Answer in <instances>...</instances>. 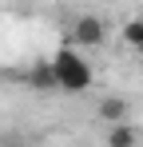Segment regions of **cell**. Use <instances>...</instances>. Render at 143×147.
<instances>
[{
  "label": "cell",
  "instance_id": "1",
  "mask_svg": "<svg viewBox=\"0 0 143 147\" xmlns=\"http://www.w3.org/2000/svg\"><path fill=\"white\" fill-rule=\"evenodd\" d=\"M52 72H56V88L60 92H72V96H80V92H88L92 88V64L76 52V44H64V48L52 56Z\"/></svg>",
  "mask_w": 143,
  "mask_h": 147
},
{
  "label": "cell",
  "instance_id": "2",
  "mask_svg": "<svg viewBox=\"0 0 143 147\" xmlns=\"http://www.w3.org/2000/svg\"><path fill=\"white\" fill-rule=\"evenodd\" d=\"M68 40L76 44V48H99V44L107 40V20H99V16H92V12H84V16L72 20Z\"/></svg>",
  "mask_w": 143,
  "mask_h": 147
},
{
  "label": "cell",
  "instance_id": "4",
  "mask_svg": "<svg viewBox=\"0 0 143 147\" xmlns=\"http://www.w3.org/2000/svg\"><path fill=\"white\" fill-rule=\"evenodd\" d=\"M107 143L111 147H135L139 143V131L131 127V119H119V123H111V131H107Z\"/></svg>",
  "mask_w": 143,
  "mask_h": 147
},
{
  "label": "cell",
  "instance_id": "7",
  "mask_svg": "<svg viewBox=\"0 0 143 147\" xmlns=\"http://www.w3.org/2000/svg\"><path fill=\"white\" fill-rule=\"evenodd\" d=\"M135 52H139V56H143V44H139V48H135Z\"/></svg>",
  "mask_w": 143,
  "mask_h": 147
},
{
  "label": "cell",
  "instance_id": "5",
  "mask_svg": "<svg viewBox=\"0 0 143 147\" xmlns=\"http://www.w3.org/2000/svg\"><path fill=\"white\" fill-rule=\"evenodd\" d=\"M28 84H32L36 92H56V72H52V60H48V64H36V68L28 72Z\"/></svg>",
  "mask_w": 143,
  "mask_h": 147
},
{
  "label": "cell",
  "instance_id": "6",
  "mask_svg": "<svg viewBox=\"0 0 143 147\" xmlns=\"http://www.w3.org/2000/svg\"><path fill=\"white\" fill-rule=\"evenodd\" d=\"M123 40H127L131 48H139V44H143V16H135V20L123 24Z\"/></svg>",
  "mask_w": 143,
  "mask_h": 147
},
{
  "label": "cell",
  "instance_id": "3",
  "mask_svg": "<svg viewBox=\"0 0 143 147\" xmlns=\"http://www.w3.org/2000/svg\"><path fill=\"white\" fill-rule=\"evenodd\" d=\"M95 115L103 123H119V119H131V103L123 96H103L99 99V107H95Z\"/></svg>",
  "mask_w": 143,
  "mask_h": 147
}]
</instances>
